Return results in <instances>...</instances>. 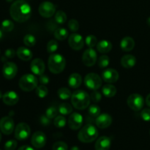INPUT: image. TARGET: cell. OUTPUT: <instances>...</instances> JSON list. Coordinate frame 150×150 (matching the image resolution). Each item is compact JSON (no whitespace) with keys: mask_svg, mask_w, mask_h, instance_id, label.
I'll return each instance as SVG.
<instances>
[{"mask_svg":"<svg viewBox=\"0 0 150 150\" xmlns=\"http://www.w3.org/2000/svg\"><path fill=\"white\" fill-rule=\"evenodd\" d=\"M90 98L91 100H92L93 102L98 103L101 100V99H102V95H101L99 92L95 90L93 92H92V94H91L90 95Z\"/></svg>","mask_w":150,"mask_h":150,"instance_id":"43","label":"cell"},{"mask_svg":"<svg viewBox=\"0 0 150 150\" xmlns=\"http://www.w3.org/2000/svg\"><path fill=\"white\" fill-rule=\"evenodd\" d=\"M38 80L34 75L25 74L20 79L18 82L19 87L24 92H31L36 89Z\"/></svg>","mask_w":150,"mask_h":150,"instance_id":"5","label":"cell"},{"mask_svg":"<svg viewBox=\"0 0 150 150\" xmlns=\"http://www.w3.org/2000/svg\"><path fill=\"white\" fill-rule=\"evenodd\" d=\"M6 1H7V2H11V1H13V0H6Z\"/></svg>","mask_w":150,"mask_h":150,"instance_id":"54","label":"cell"},{"mask_svg":"<svg viewBox=\"0 0 150 150\" xmlns=\"http://www.w3.org/2000/svg\"><path fill=\"white\" fill-rule=\"evenodd\" d=\"M40 122L42 126H48L51 124V119L48 118L46 115H41L40 117Z\"/></svg>","mask_w":150,"mask_h":150,"instance_id":"45","label":"cell"},{"mask_svg":"<svg viewBox=\"0 0 150 150\" xmlns=\"http://www.w3.org/2000/svg\"><path fill=\"white\" fill-rule=\"evenodd\" d=\"M1 29L4 32H11V31L13 30L14 29V23H13V21H11L10 20H4L3 21L2 23H1Z\"/></svg>","mask_w":150,"mask_h":150,"instance_id":"35","label":"cell"},{"mask_svg":"<svg viewBox=\"0 0 150 150\" xmlns=\"http://www.w3.org/2000/svg\"><path fill=\"white\" fill-rule=\"evenodd\" d=\"M57 94H58V96L59 97L60 99L62 100H68L72 96L70 90L66 87L59 88L58 89Z\"/></svg>","mask_w":150,"mask_h":150,"instance_id":"30","label":"cell"},{"mask_svg":"<svg viewBox=\"0 0 150 150\" xmlns=\"http://www.w3.org/2000/svg\"><path fill=\"white\" fill-rule=\"evenodd\" d=\"M88 113H89V117H91L92 118H95V117L97 118L100 114V108L98 105L94 104V105L89 106Z\"/></svg>","mask_w":150,"mask_h":150,"instance_id":"32","label":"cell"},{"mask_svg":"<svg viewBox=\"0 0 150 150\" xmlns=\"http://www.w3.org/2000/svg\"><path fill=\"white\" fill-rule=\"evenodd\" d=\"M68 35V31L63 27H58L54 31V37L56 39L60 41L67 39Z\"/></svg>","mask_w":150,"mask_h":150,"instance_id":"27","label":"cell"},{"mask_svg":"<svg viewBox=\"0 0 150 150\" xmlns=\"http://www.w3.org/2000/svg\"><path fill=\"white\" fill-rule=\"evenodd\" d=\"M31 133L30 127L26 123L21 122L15 128V137L17 140L23 141L29 137Z\"/></svg>","mask_w":150,"mask_h":150,"instance_id":"8","label":"cell"},{"mask_svg":"<svg viewBox=\"0 0 150 150\" xmlns=\"http://www.w3.org/2000/svg\"><path fill=\"white\" fill-rule=\"evenodd\" d=\"M103 94L105 97L108 98H113L117 94V88L112 84H106L105 86H103L102 89Z\"/></svg>","mask_w":150,"mask_h":150,"instance_id":"26","label":"cell"},{"mask_svg":"<svg viewBox=\"0 0 150 150\" xmlns=\"http://www.w3.org/2000/svg\"><path fill=\"white\" fill-rule=\"evenodd\" d=\"M3 38H4V31L1 28H0V41L2 40Z\"/></svg>","mask_w":150,"mask_h":150,"instance_id":"50","label":"cell"},{"mask_svg":"<svg viewBox=\"0 0 150 150\" xmlns=\"http://www.w3.org/2000/svg\"><path fill=\"white\" fill-rule=\"evenodd\" d=\"M141 117L146 122L150 121V108H144L141 112Z\"/></svg>","mask_w":150,"mask_h":150,"instance_id":"44","label":"cell"},{"mask_svg":"<svg viewBox=\"0 0 150 150\" xmlns=\"http://www.w3.org/2000/svg\"><path fill=\"white\" fill-rule=\"evenodd\" d=\"M66 123H67L66 119L63 116H57V117L54 118V124L55 127H57V128H62V127H64L66 125Z\"/></svg>","mask_w":150,"mask_h":150,"instance_id":"33","label":"cell"},{"mask_svg":"<svg viewBox=\"0 0 150 150\" xmlns=\"http://www.w3.org/2000/svg\"><path fill=\"white\" fill-rule=\"evenodd\" d=\"M1 133H0V142H1Z\"/></svg>","mask_w":150,"mask_h":150,"instance_id":"55","label":"cell"},{"mask_svg":"<svg viewBox=\"0 0 150 150\" xmlns=\"http://www.w3.org/2000/svg\"><path fill=\"white\" fill-rule=\"evenodd\" d=\"M10 14L14 21L23 23L31 17L32 8L25 0H17L10 6Z\"/></svg>","mask_w":150,"mask_h":150,"instance_id":"1","label":"cell"},{"mask_svg":"<svg viewBox=\"0 0 150 150\" xmlns=\"http://www.w3.org/2000/svg\"><path fill=\"white\" fill-rule=\"evenodd\" d=\"M18 146V143L16 140H9L4 144L5 150H15Z\"/></svg>","mask_w":150,"mask_h":150,"instance_id":"42","label":"cell"},{"mask_svg":"<svg viewBox=\"0 0 150 150\" xmlns=\"http://www.w3.org/2000/svg\"><path fill=\"white\" fill-rule=\"evenodd\" d=\"M23 43L28 47H33L36 43V38L32 35L28 34L23 38Z\"/></svg>","mask_w":150,"mask_h":150,"instance_id":"34","label":"cell"},{"mask_svg":"<svg viewBox=\"0 0 150 150\" xmlns=\"http://www.w3.org/2000/svg\"><path fill=\"white\" fill-rule=\"evenodd\" d=\"M97 50L101 54H106L111 51L112 49V44L110 41L106 40H100L97 44Z\"/></svg>","mask_w":150,"mask_h":150,"instance_id":"25","label":"cell"},{"mask_svg":"<svg viewBox=\"0 0 150 150\" xmlns=\"http://www.w3.org/2000/svg\"><path fill=\"white\" fill-rule=\"evenodd\" d=\"M70 150H80V149H79L78 146H73V147H71V149H70Z\"/></svg>","mask_w":150,"mask_h":150,"instance_id":"51","label":"cell"},{"mask_svg":"<svg viewBox=\"0 0 150 150\" xmlns=\"http://www.w3.org/2000/svg\"><path fill=\"white\" fill-rule=\"evenodd\" d=\"M58 111L62 115H68L73 112V107L67 103H61L58 107Z\"/></svg>","mask_w":150,"mask_h":150,"instance_id":"28","label":"cell"},{"mask_svg":"<svg viewBox=\"0 0 150 150\" xmlns=\"http://www.w3.org/2000/svg\"><path fill=\"white\" fill-rule=\"evenodd\" d=\"M36 92L37 95L38 96V98H44L48 95V89L45 85H40V86H38L36 88Z\"/></svg>","mask_w":150,"mask_h":150,"instance_id":"31","label":"cell"},{"mask_svg":"<svg viewBox=\"0 0 150 150\" xmlns=\"http://www.w3.org/2000/svg\"><path fill=\"white\" fill-rule=\"evenodd\" d=\"M40 15L43 18H51L56 13V6L51 1H43L38 7Z\"/></svg>","mask_w":150,"mask_h":150,"instance_id":"9","label":"cell"},{"mask_svg":"<svg viewBox=\"0 0 150 150\" xmlns=\"http://www.w3.org/2000/svg\"><path fill=\"white\" fill-rule=\"evenodd\" d=\"M15 123L13 118L10 117H4L0 120V130L4 135H10L14 130Z\"/></svg>","mask_w":150,"mask_h":150,"instance_id":"11","label":"cell"},{"mask_svg":"<svg viewBox=\"0 0 150 150\" xmlns=\"http://www.w3.org/2000/svg\"><path fill=\"white\" fill-rule=\"evenodd\" d=\"M39 81L40 82V83H42V85L48 84V83H49V77H48L47 75L43 73V74H42L41 76H40Z\"/></svg>","mask_w":150,"mask_h":150,"instance_id":"47","label":"cell"},{"mask_svg":"<svg viewBox=\"0 0 150 150\" xmlns=\"http://www.w3.org/2000/svg\"><path fill=\"white\" fill-rule=\"evenodd\" d=\"M2 93H1V91H0V99H1V98H2Z\"/></svg>","mask_w":150,"mask_h":150,"instance_id":"53","label":"cell"},{"mask_svg":"<svg viewBox=\"0 0 150 150\" xmlns=\"http://www.w3.org/2000/svg\"><path fill=\"white\" fill-rule=\"evenodd\" d=\"M2 100L7 105H14L18 102L19 97L14 91H8L3 95Z\"/></svg>","mask_w":150,"mask_h":150,"instance_id":"19","label":"cell"},{"mask_svg":"<svg viewBox=\"0 0 150 150\" xmlns=\"http://www.w3.org/2000/svg\"><path fill=\"white\" fill-rule=\"evenodd\" d=\"M54 20L57 24H63L67 21V15L62 10H58L55 13Z\"/></svg>","mask_w":150,"mask_h":150,"instance_id":"29","label":"cell"},{"mask_svg":"<svg viewBox=\"0 0 150 150\" xmlns=\"http://www.w3.org/2000/svg\"><path fill=\"white\" fill-rule=\"evenodd\" d=\"M127 104L130 108L135 111H139L143 108L144 100L143 97L139 94H132L127 100Z\"/></svg>","mask_w":150,"mask_h":150,"instance_id":"7","label":"cell"},{"mask_svg":"<svg viewBox=\"0 0 150 150\" xmlns=\"http://www.w3.org/2000/svg\"><path fill=\"white\" fill-rule=\"evenodd\" d=\"M58 111H59L55 106H51L48 108H47L46 111H45V115L49 119L52 120V119H54L55 117H57Z\"/></svg>","mask_w":150,"mask_h":150,"instance_id":"38","label":"cell"},{"mask_svg":"<svg viewBox=\"0 0 150 150\" xmlns=\"http://www.w3.org/2000/svg\"><path fill=\"white\" fill-rule=\"evenodd\" d=\"M18 72V67L14 62H5L2 67V73L6 79H13L16 76Z\"/></svg>","mask_w":150,"mask_h":150,"instance_id":"13","label":"cell"},{"mask_svg":"<svg viewBox=\"0 0 150 150\" xmlns=\"http://www.w3.org/2000/svg\"><path fill=\"white\" fill-rule=\"evenodd\" d=\"M134 47L135 41L130 37H125L120 42V48L122 51H125V52L132 51L134 48Z\"/></svg>","mask_w":150,"mask_h":150,"instance_id":"22","label":"cell"},{"mask_svg":"<svg viewBox=\"0 0 150 150\" xmlns=\"http://www.w3.org/2000/svg\"><path fill=\"white\" fill-rule=\"evenodd\" d=\"M82 83L81 76L79 73H72L68 79V85L73 89H77Z\"/></svg>","mask_w":150,"mask_h":150,"instance_id":"24","label":"cell"},{"mask_svg":"<svg viewBox=\"0 0 150 150\" xmlns=\"http://www.w3.org/2000/svg\"><path fill=\"white\" fill-rule=\"evenodd\" d=\"M18 150H35L31 146H27V145H24V146H21Z\"/></svg>","mask_w":150,"mask_h":150,"instance_id":"48","label":"cell"},{"mask_svg":"<svg viewBox=\"0 0 150 150\" xmlns=\"http://www.w3.org/2000/svg\"><path fill=\"white\" fill-rule=\"evenodd\" d=\"M146 104L148 105V106L150 107V94L147 95L146 98Z\"/></svg>","mask_w":150,"mask_h":150,"instance_id":"49","label":"cell"},{"mask_svg":"<svg viewBox=\"0 0 150 150\" xmlns=\"http://www.w3.org/2000/svg\"><path fill=\"white\" fill-rule=\"evenodd\" d=\"M97 59H98V55L93 48H88L83 52L82 61H83V64L87 67H92V66L95 65Z\"/></svg>","mask_w":150,"mask_h":150,"instance_id":"12","label":"cell"},{"mask_svg":"<svg viewBox=\"0 0 150 150\" xmlns=\"http://www.w3.org/2000/svg\"><path fill=\"white\" fill-rule=\"evenodd\" d=\"M102 79L106 83H115L119 79V73L113 68L105 69L102 73Z\"/></svg>","mask_w":150,"mask_h":150,"instance_id":"16","label":"cell"},{"mask_svg":"<svg viewBox=\"0 0 150 150\" xmlns=\"http://www.w3.org/2000/svg\"><path fill=\"white\" fill-rule=\"evenodd\" d=\"M47 142L46 136L43 132L37 131L32 135V139H31V143L34 147L37 149H40L45 146Z\"/></svg>","mask_w":150,"mask_h":150,"instance_id":"14","label":"cell"},{"mask_svg":"<svg viewBox=\"0 0 150 150\" xmlns=\"http://www.w3.org/2000/svg\"><path fill=\"white\" fill-rule=\"evenodd\" d=\"M0 150H1V149H0Z\"/></svg>","mask_w":150,"mask_h":150,"instance_id":"56","label":"cell"},{"mask_svg":"<svg viewBox=\"0 0 150 150\" xmlns=\"http://www.w3.org/2000/svg\"><path fill=\"white\" fill-rule=\"evenodd\" d=\"M30 68L34 74L37 75V76H41L45 72V63L41 59H35L32 60V63H31Z\"/></svg>","mask_w":150,"mask_h":150,"instance_id":"17","label":"cell"},{"mask_svg":"<svg viewBox=\"0 0 150 150\" xmlns=\"http://www.w3.org/2000/svg\"><path fill=\"white\" fill-rule=\"evenodd\" d=\"M59 47L58 42L56 40H51L47 44V51L50 54H53L57 51Z\"/></svg>","mask_w":150,"mask_h":150,"instance_id":"36","label":"cell"},{"mask_svg":"<svg viewBox=\"0 0 150 150\" xmlns=\"http://www.w3.org/2000/svg\"><path fill=\"white\" fill-rule=\"evenodd\" d=\"M83 125V117L79 113H73L68 119V125L73 130H77Z\"/></svg>","mask_w":150,"mask_h":150,"instance_id":"15","label":"cell"},{"mask_svg":"<svg viewBox=\"0 0 150 150\" xmlns=\"http://www.w3.org/2000/svg\"><path fill=\"white\" fill-rule=\"evenodd\" d=\"M4 56L7 59H13L16 56V51L13 48H8L4 52Z\"/></svg>","mask_w":150,"mask_h":150,"instance_id":"46","label":"cell"},{"mask_svg":"<svg viewBox=\"0 0 150 150\" xmlns=\"http://www.w3.org/2000/svg\"><path fill=\"white\" fill-rule=\"evenodd\" d=\"M112 123V117L108 114H100L95 120V124L97 127L100 129L107 128Z\"/></svg>","mask_w":150,"mask_h":150,"instance_id":"18","label":"cell"},{"mask_svg":"<svg viewBox=\"0 0 150 150\" xmlns=\"http://www.w3.org/2000/svg\"><path fill=\"white\" fill-rule=\"evenodd\" d=\"M111 146V141L107 136H101L95 143V150H109Z\"/></svg>","mask_w":150,"mask_h":150,"instance_id":"20","label":"cell"},{"mask_svg":"<svg viewBox=\"0 0 150 150\" xmlns=\"http://www.w3.org/2000/svg\"><path fill=\"white\" fill-rule=\"evenodd\" d=\"M18 57L23 61H29L32 58V52L26 47H19L16 51Z\"/></svg>","mask_w":150,"mask_h":150,"instance_id":"23","label":"cell"},{"mask_svg":"<svg viewBox=\"0 0 150 150\" xmlns=\"http://www.w3.org/2000/svg\"><path fill=\"white\" fill-rule=\"evenodd\" d=\"M98 136V130L95 126L87 124L82 127L78 134V139L83 143H92Z\"/></svg>","mask_w":150,"mask_h":150,"instance_id":"3","label":"cell"},{"mask_svg":"<svg viewBox=\"0 0 150 150\" xmlns=\"http://www.w3.org/2000/svg\"><path fill=\"white\" fill-rule=\"evenodd\" d=\"M53 150H67L68 146L64 142H57L54 144L52 146Z\"/></svg>","mask_w":150,"mask_h":150,"instance_id":"41","label":"cell"},{"mask_svg":"<svg viewBox=\"0 0 150 150\" xmlns=\"http://www.w3.org/2000/svg\"><path fill=\"white\" fill-rule=\"evenodd\" d=\"M84 84L91 90H98L102 86V79L97 73H89L84 78Z\"/></svg>","mask_w":150,"mask_h":150,"instance_id":"6","label":"cell"},{"mask_svg":"<svg viewBox=\"0 0 150 150\" xmlns=\"http://www.w3.org/2000/svg\"><path fill=\"white\" fill-rule=\"evenodd\" d=\"M67 26H68L70 30L73 32H77L79 29V23L76 19H71V20L69 21Z\"/></svg>","mask_w":150,"mask_h":150,"instance_id":"40","label":"cell"},{"mask_svg":"<svg viewBox=\"0 0 150 150\" xmlns=\"http://www.w3.org/2000/svg\"><path fill=\"white\" fill-rule=\"evenodd\" d=\"M90 96L83 90H76L72 94L71 103L76 109H86L90 104Z\"/></svg>","mask_w":150,"mask_h":150,"instance_id":"2","label":"cell"},{"mask_svg":"<svg viewBox=\"0 0 150 150\" xmlns=\"http://www.w3.org/2000/svg\"><path fill=\"white\" fill-rule=\"evenodd\" d=\"M147 24L150 26V17L148 18V19H147Z\"/></svg>","mask_w":150,"mask_h":150,"instance_id":"52","label":"cell"},{"mask_svg":"<svg viewBox=\"0 0 150 150\" xmlns=\"http://www.w3.org/2000/svg\"><path fill=\"white\" fill-rule=\"evenodd\" d=\"M85 41L83 37L77 33H73L68 38V44L72 49L75 51H80L84 46Z\"/></svg>","mask_w":150,"mask_h":150,"instance_id":"10","label":"cell"},{"mask_svg":"<svg viewBox=\"0 0 150 150\" xmlns=\"http://www.w3.org/2000/svg\"><path fill=\"white\" fill-rule=\"evenodd\" d=\"M85 43L89 48H93L98 44V39L95 35H88L85 39Z\"/></svg>","mask_w":150,"mask_h":150,"instance_id":"37","label":"cell"},{"mask_svg":"<svg viewBox=\"0 0 150 150\" xmlns=\"http://www.w3.org/2000/svg\"><path fill=\"white\" fill-rule=\"evenodd\" d=\"M110 59L108 56L103 55L100 57L99 60H98V66L100 68H105L109 64Z\"/></svg>","mask_w":150,"mask_h":150,"instance_id":"39","label":"cell"},{"mask_svg":"<svg viewBox=\"0 0 150 150\" xmlns=\"http://www.w3.org/2000/svg\"><path fill=\"white\" fill-rule=\"evenodd\" d=\"M65 65V59L61 54H52L48 58V69H49L50 72L54 74L61 73L64 70Z\"/></svg>","mask_w":150,"mask_h":150,"instance_id":"4","label":"cell"},{"mask_svg":"<svg viewBox=\"0 0 150 150\" xmlns=\"http://www.w3.org/2000/svg\"><path fill=\"white\" fill-rule=\"evenodd\" d=\"M120 62L123 67L126 69H130L136 65V59L134 56L131 55V54H127V55H125L124 57H122Z\"/></svg>","mask_w":150,"mask_h":150,"instance_id":"21","label":"cell"}]
</instances>
